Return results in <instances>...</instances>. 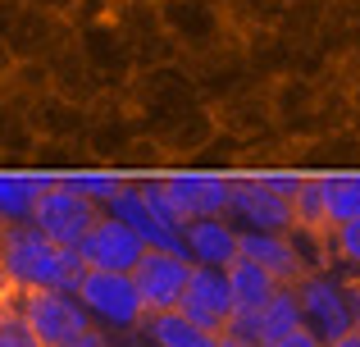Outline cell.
<instances>
[{
    "label": "cell",
    "instance_id": "cell-1",
    "mask_svg": "<svg viewBox=\"0 0 360 347\" xmlns=\"http://www.w3.org/2000/svg\"><path fill=\"white\" fill-rule=\"evenodd\" d=\"M0 270H5L9 293H37V288H64V293H73L82 279L78 251L51 242L32 224H5L0 229Z\"/></svg>",
    "mask_w": 360,
    "mask_h": 347
},
{
    "label": "cell",
    "instance_id": "cell-2",
    "mask_svg": "<svg viewBox=\"0 0 360 347\" xmlns=\"http://www.w3.org/2000/svg\"><path fill=\"white\" fill-rule=\"evenodd\" d=\"M201 92H196V78L183 60L169 64H150V69H137L132 82L123 87V106L137 115L141 133H155L160 124H169L174 115H183L187 106H196Z\"/></svg>",
    "mask_w": 360,
    "mask_h": 347
},
{
    "label": "cell",
    "instance_id": "cell-3",
    "mask_svg": "<svg viewBox=\"0 0 360 347\" xmlns=\"http://www.w3.org/2000/svg\"><path fill=\"white\" fill-rule=\"evenodd\" d=\"M14 311L23 315V324L37 334L41 347H69L78 343L87 329H96L87 315V306L64 288H37V293H14L9 297Z\"/></svg>",
    "mask_w": 360,
    "mask_h": 347
},
{
    "label": "cell",
    "instance_id": "cell-4",
    "mask_svg": "<svg viewBox=\"0 0 360 347\" xmlns=\"http://www.w3.org/2000/svg\"><path fill=\"white\" fill-rule=\"evenodd\" d=\"M292 293H297V306H301V324L319 343H333L338 334L356 329V297H352V284L342 275H333V270L306 275L292 284Z\"/></svg>",
    "mask_w": 360,
    "mask_h": 347
},
{
    "label": "cell",
    "instance_id": "cell-5",
    "mask_svg": "<svg viewBox=\"0 0 360 347\" xmlns=\"http://www.w3.org/2000/svg\"><path fill=\"white\" fill-rule=\"evenodd\" d=\"M155 9L169 42L178 46V60H192V55H205L224 42H238L229 27V14L210 0H155Z\"/></svg>",
    "mask_w": 360,
    "mask_h": 347
},
{
    "label": "cell",
    "instance_id": "cell-6",
    "mask_svg": "<svg viewBox=\"0 0 360 347\" xmlns=\"http://www.w3.org/2000/svg\"><path fill=\"white\" fill-rule=\"evenodd\" d=\"M73 297L87 306L91 324H105V329H141V320H146V306H141V293L132 284V275L82 270Z\"/></svg>",
    "mask_w": 360,
    "mask_h": 347
},
{
    "label": "cell",
    "instance_id": "cell-7",
    "mask_svg": "<svg viewBox=\"0 0 360 347\" xmlns=\"http://www.w3.org/2000/svg\"><path fill=\"white\" fill-rule=\"evenodd\" d=\"M101 220V206L91 201V196L73 192L64 178H51L46 183V192L37 196L32 206V229H41L51 242H60V247H78L82 238H87V229Z\"/></svg>",
    "mask_w": 360,
    "mask_h": 347
},
{
    "label": "cell",
    "instance_id": "cell-8",
    "mask_svg": "<svg viewBox=\"0 0 360 347\" xmlns=\"http://www.w3.org/2000/svg\"><path fill=\"white\" fill-rule=\"evenodd\" d=\"M229 220L238 229H260V233H288L292 224V201L260 174H233L229 183Z\"/></svg>",
    "mask_w": 360,
    "mask_h": 347
},
{
    "label": "cell",
    "instance_id": "cell-9",
    "mask_svg": "<svg viewBox=\"0 0 360 347\" xmlns=\"http://www.w3.org/2000/svg\"><path fill=\"white\" fill-rule=\"evenodd\" d=\"M73 18L60 14H46V9L32 5H14V18H9V55L14 64H51L64 46L73 42Z\"/></svg>",
    "mask_w": 360,
    "mask_h": 347
},
{
    "label": "cell",
    "instance_id": "cell-10",
    "mask_svg": "<svg viewBox=\"0 0 360 347\" xmlns=\"http://www.w3.org/2000/svg\"><path fill=\"white\" fill-rule=\"evenodd\" d=\"M214 119H219V133H229L246 151L283 142L278 128H274V110H269V82H251V87L214 101Z\"/></svg>",
    "mask_w": 360,
    "mask_h": 347
},
{
    "label": "cell",
    "instance_id": "cell-11",
    "mask_svg": "<svg viewBox=\"0 0 360 347\" xmlns=\"http://www.w3.org/2000/svg\"><path fill=\"white\" fill-rule=\"evenodd\" d=\"M73 27H78V32H73V42H78L82 60L91 64V73L101 78L105 96H123V87L132 82L137 64H132L128 46H123L115 18H87V23H73Z\"/></svg>",
    "mask_w": 360,
    "mask_h": 347
},
{
    "label": "cell",
    "instance_id": "cell-12",
    "mask_svg": "<svg viewBox=\"0 0 360 347\" xmlns=\"http://www.w3.org/2000/svg\"><path fill=\"white\" fill-rule=\"evenodd\" d=\"M229 183H233V174H205V170L160 174V192H165V201H169V210H174L178 224L229 215Z\"/></svg>",
    "mask_w": 360,
    "mask_h": 347
},
{
    "label": "cell",
    "instance_id": "cell-13",
    "mask_svg": "<svg viewBox=\"0 0 360 347\" xmlns=\"http://www.w3.org/2000/svg\"><path fill=\"white\" fill-rule=\"evenodd\" d=\"M187 279H192V260H187L183 251H169V247H146L141 260H137V270H132V284H137V293H141L146 315L178 311V302H183V293H187Z\"/></svg>",
    "mask_w": 360,
    "mask_h": 347
},
{
    "label": "cell",
    "instance_id": "cell-14",
    "mask_svg": "<svg viewBox=\"0 0 360 347\" xmlns=\"http://www.w3.org/2000/svg\"><path fill=\"white\" fill-rule=\"evenodd\" d=\"M110 18H115V27H119V37H123V46H128V55H132L137 69L178 60V46L169 42L165 23H160L155 0H119Z\"/></svg>",
    "mask_w": 360,
    "mask_h": 347
},
{
    "label": "cell",
    "instance_id": "cell-15",
    "mask_svg": "<svg viewBox=\"0 0 360 347\" xmlns=\"http://www.w3.org/2000/svg\"><path fill=\"white\" fill-rule=\"evenodd\" d=\"M178 315L192 320L196 329L224 339L229 320L238 315L233 293H229V275H224V270H210V265H192V279H187V293H183V302H178Z\"/></svg>",
    "mask_w": 360,
    "mask_h": 347
},
{
    "label": "cell",
    "instance_id": "cell-16",
    "mask_svg": "<svg viewBox=\"0 0 360 347\" xmlns=\"http://www.w3.org/2000/svg\"><path fill=\"white\" fill-rule=\"evenodd\" d=\"M73 251H78L82 270H115V275H132L137 260H141V251H146V242H141L123 220H115V215L101 210V220L91 224L87 238H82Z\"/></svg>",
    "mask_w": 360,
    "mask_h": 347
},
{
    "label": "cell",
    "instance_id": "cell-17",
    "mask_svg": "<svg viewBox=\"0 0 360 347\" xmlns=\"http://www.w3.org/2000/svg\"><path fill=\"white\" fill-rule=\"evenodd\" d=\"M214 133H219L214 106L196 101V106H187L183 115H174L169 124H160L155 133H146V137L160 146V151H165V160L174 165V170H187V165H192L196 156H201L205 146L214 142Z\"/></svg>",
    "mask_w": 360,
    "mask_h": 347
},
{
    "label": "cell",
    "instance_id": "cell-18",
    "mask_svg": "<svg viewBox=\"0 0 360 347\" xmlns=\"http://www.w3.org/2000/svg\"><path fill=\"white\" fill-rule=\"evenodd\" d=\"M137 137H141V124H137V115L123 106V96H105L101 106H91V124H87L82 146H87L91 165H110V170H115Z\"/></svg>",
    "mask_w": 360,
    "mask_h": 347
},
{
    "label": "cell",
    "instance_id": "cell-19",
    "mask_svg": "<svg viewBox=\"0 0 360 347\" xmlns=\"http://www.w3.org/2000/svg\"><path fill=\"white\" fill-rule=\"evenodd\" d=\"M27 106H32V92L18 87L14 73H5L0 78V170H9L5 160H18L27 170V160H32V124H27Z\"/></svg>",
    "mask_w": 360,
    "mask_h": 347
},
{
    "label": "cell",
    "instance_id": "cell-20",
    "mask_svg": "<svg viewBox=\"0 0 360 347\" xmlns=\"http://www.w3.org/2000/svg\"><path fill=\"white\" fill-rule=\"evenodd\" d=\"M238 224L229 215H210V220H187L183 224V256L192 265L229 270L238 260Z\"/></svg>",
    "mask_w": 360,
    "mask_h": 347
},
{
    "label": "cell",
    "instance_id": "cell-21",
    "mask_svg": "<svg viewBox=\"0 0 360 347\" xmlns=\"http://www.w3.org/2000/svg\"><path fill=\"white\" fill-rule=\"evenodd\" d=\"M27 124H32L37 142H82L91 124V110L78 106V101L55 96V92H41L27 106Z\"/></svg>",
    "mask_w": 360,
    "mask_h": 347
},
{
    "label": "cell",
    "instance_id": "cell-22",
    "mask_svg": "<svg viewBox=\"0 0 360 347\" xmlns=\"http://www.w3.org/2000/svg\"><path fill=\"white\" fill-rule=\"evenodd\" d=\"M46 73H51V92L64 96V101H78V106H87V110L105 101V87H101V78L91 73V64L82 60L78 42L64 46V51L46 64Z\"/></svg>",
    "mask_w": 360,
    "mask_h": 347
},
{
    "label": "cell",
    "instance_id": "cell-23",
    "mask_svg": "<svg viewBox=\"0 0 360 347\" xmlns=\"http://www.w3.org/2000/svg\"><path fill=\"white\" fill-rule=\"evenodd\" d=\"M238 256L255 260L260 270H269L278 284H297L301 265H297V251H292L288 233H260V229H242L238 233Z\"/></svg>",
    "mask_w": 360,
    "mask_h": 347
},
{
    "label": "cell",
    "instance_id": "cell-24",
    "mask_svg": "<svg viewBox=\"0 0 360 347\" xmlns=\"http://www.w3.org/2000/svg\"><path fill=\"white\" fill-rule=\"evenodd\" d=\"M51 174H37V170H0V229L5 224H27L32 220V206L37 196L46 192Z\"/></svg>",
    "mask_w": 360,
    "mask_h": 347
},
{
    "label": "cell",
    "instance_id": "cell-25",
    "mask_svg": "<svg viewBox=\"0 0 360 347\" xmlns=\"http://www.w3.org/2000/svg\"><path fill=\"white\" fill-rule=\"evenodd\" d=\"M224 275H229V293H233V306H238V311H260V306L283 288L269 270H260L255 260H242V256L233 260Z\"/></svg>",
    "mask_w": 360,
    "mask_h": 347
},
{
    "label": "cell",
    "instance_id": "cell-26",
    "mask_svg": "<svg viewBox=\"0 0 360 347\" xmlns=\"http://www.w3.org/2000/svg\"><path fill=\"white\" fill-rule=\"evenodd\" d=\"M141 339L150 347H219V339L205 329H196L192 320H183L178 311H155L141 320Z\"/></svg>",
    "mask_w": 360,
    "mask_h": 347
},
{
    "label": "cell",
    "instance_id": "cell-27",
    "mask_svg": "<svg viewBox=\"0 0 360 347\" xmlns=\"http://www.w3.org/2000/svg\"><path fill=\"white\" fill-rule=\"evenodd\" d=\"M319 196H324V224L360 220V174H319Z\"/></svg>",
    "mask_w": 360,
    "mask_h": 347
},
{
    "label": "cell",
    "instance_id": "cell-28",
    "mask_svg": "<svg viewBox=\"0 0 360 347\" xmlns=\"http://www.w3.org/2000/svg\"><path fill=\"white\" fill-rule=\"evenodd\" d=\"M324 238H328V256H333L338 265H347V270H352V275L360 279V220L328 224Z\"/></svg>",
    "mask_w": 360,
    "mask_h": 347
},
{
    "label": "cell",
    "instance_id": "cell-29",
    "mask_svg": "<svg viewBox=\"0 0 360 347\" xmlns=\"http://www.w3.org/2000/svg\"><path fill=\"white\" fill-rule=\"evenodd\" d=\"M9 297H14V293H9ZM9 297L0 302V347H41V343H37V334L23 324V315L14 311Z\"/></svg>",
    "mask_w": 360,
    "mask_h": 347
},
{
    "label": "cell",
    "instance_id": "cell-30",
    "mask_svg": "<svg viewBox=\"0 0 360 347\" xmlns=\"http://www.w3.org/2000/svg\"><path fill=\"white\" fill-rule=\"evenodd\" d=\"M14 5L18 0H0V78H5L9 69H14V55H9V18H14Z\"/></svg>",
    "mask_w": 360,
    "mask_h": 347
},
{
    "label": "cell",
    "instance_id": "cell-31",
    "mask_svg": "<svg viewBox=\"0 0 360 347\" xmlns=\"http://www.w3.org/2000/svg\"><path fill=\"white\" fill-rule=\"evenodd\" d=\"M119 0H78V14H73V23H87V18H110L115 14Z\"/></svg>",
    "mask_w": 360,
    "mask_h": 347
},
{
    "label": "cell",
    "instance_id": "cell-32",
    "mask_svg": "<svg viewBox=\"0 0 360 347\" xmlns=\"http://www.w3.org/2000/svg\"><path fill=\"white\" fill-rule=\"evenodd\" d=\"M18 5L46 9V14H60V18H73V14H78V0H18Z\"/></svg>",
    "mask_w": 360,
    "mask_h": 347
},
{
    "label": "cell",
    "instance_id": "cell-33",
    "mask_svg": "<svg viewBox=\"0 0 360 347\" xmlns=\"http://www.w3.org/2000/svg\"><path fill=\"white\" fill-rule=\"evenodd\" d=\"M269 347H324V343H319L315 334H310L306 324H301V329H292L288 339H278V343H269Z\"/></svg>",
    "mask_w": 360,
    "mask_h": 347
},
{
    "label": "cell",
    "instance_id": "cell-34",
    "mask_svg": "<svg viewBox=\"0 0 360 347\" xmlns=\"http://www.w3.org/2000/svg\"><path fill=\"white\" fill-rule=\"evenodd\" d=\"M69 347H115V343H110V339H105L101 329H87V334H82L78 343H69Z\"/></svg>",
    "mask_w": 360,
    "mask_h": 347
},
{
    "label": "cell",
    "instance_id": "cell-35",
    "mask_svg": "<svg viewBox=\"0 0 360 347\" xmlns=\"http://www.w3.org/2000/svg\"><path fill=\"white\" fill-rule=\"evenodd\" d=\"M324 347H360V329H347V334H338L333 343H324Z\"/></svg>",
    "mask_w": 360,
    "mask_h": 347
},
{
    "label": "cell",
    "instance_id": "cell-36",
    "mask_svg": "<svg viewBox=\"0 0 360 347\" xmlns=\"http://www.w3.org/2000/svg\"><path fill=\"white\" fill-rule=\"evenodd\" d=\"M9 297V284H5V270H0V302Z\"/></svg>",
    "mask_w": 360,
    "mask_h": 347
},
{
    "label": "cell",
    "instance_id": "cell-37",
    "mask_svg": "<svg viewBox=\"0 0 360 347\" xmlns=\"http://www.w3.org/2000/svg\"><path fill=\"white\" fill-rule=\"evenodd\" d=\"M210 5H219V9H224V14H229V5H233V0H210Z\"/></svg>",
    "mask_w": 360,
    "mask_h": 347
},
{
    "label": "cell",
    "instance_id": "cell-38",
    "mask_svg": "<svg viewBox=\"0 0 360 347\" xmlns=\"http://www.w3.org/2000/svg\"><path fill=\"white\" fill-rule=\"evenodd\" d=\"M219 347H246V343H233V339H219Z\"/></svg>",
    "mask_w": 360,
    "mask_h": 347
},
{
    "label": "cell",
    "instance_id": "cell-39",
    "mask_svg": "<svg viewBox=\"0 0 360 347\" xmlns=\"http://www.w3.org/2000/svg\"><path fill=\"white\" fill-rule=\"evenodd\" d=\"M283 5H297V0H283Z\"/></svg>",
    "mask_w": 360,
    "mask_h": 347
}]
</instances>
